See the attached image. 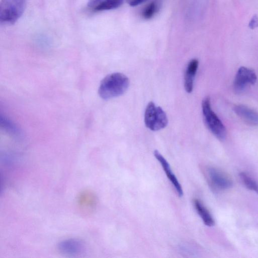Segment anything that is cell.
<instances>
[{
  "label": "cell",
  "instance_id": "obj_14",
  "mask_svg": "<svg viewBox=\"0 0 258 258\" xmlns=\"http://www.w3.org/2000/svg\"><path fill=\"white\" fill-rule=\"evenodd\" d=\"M240 176L244 185L258 194V184L257 182L246 173H241Z\"/></svg>",
  "mask_w": 258,
  "mask_h": 258
},
{
  "label": "cell",
  "instance_id": "obj_6",
  "mask_svg": "<svg viewBox=\"0 0 258 258\" xmlns=\"http://www.w3.org/2000/svg\"><path fill=\"white\" fill-rule=\"evenodd\" d=\"M208 173L210 182L215 187L226 190L233 186V180L223 172L213 167H210L208 169Z\"/></svg>",
  "mask_w": 258,
  "mask_h": 258
},
{
  "label": "cell",
  "instance_id": "obj_15",
  "mask_svg": "<svg viewBox=\"0 0 258 258\" xmlns=\"http://www.w3.org/2000/svg\"><path fill=\"white\" fill-rule=\"evenodd\" d=\"M258 27V17L256 16H253L249 23V28L254 29Z\"/></svg>",
  "mask_w": 258,
  "mask_h": 258
},
{
  "label": "cell",
  "instance_id": "obj_10",
  "mask_svg": "<svg viewBox=\"0 0 258 258\" xmlns=\"http://www.w3.org/2000/svg\"><path fill=\"white\" fill-rule=\"evenodd\" d=\"M199 66L197 59L190 61L187 67L185 75V88L188 93H191L193 89L194 81Z\"/></svg>",
  "mask_w": 258,
  "mask_h": 258
},
{
  "label": "cell",
  "instance_id": "obj_11",
  "mask_svg": "<svg viewBox=\"0 0 258 258\" xmlns=\"http://www.w3.org/2000/svg\"><path fill=\"white\" fill-rule=\"evenodd\" d=\"M124 0H104L99 1L97 0L94 3L90 4V6H94L95 11H103L117 9L123 5Z\"/></svg>",
  "mask_w": 258,
  "mask_h": 258
},
{
  "label": "cell",
  "instance_id": "obj_16",
  "mask_svg": "<svg viewBox=\"0 0 258 258\" xmlns=\"http://www.w3.org/2000/svg\"><path fill=\"white\" fill-rule=\"evenodd\" d=\"M144 1L146 2L147 1V0H144Z\"/></svg>",
  "mask_w": 258,
  "mask_h": 258
},
{
  "label": "cell",
  "instance_id": "obj_2",
  "mask_svg": "<svg viewBox=\"0 0 258 258\" xmlns=\"http://www.w3.org/2000/svg\"><path fill=\"white\" fill-rule=\"evenodd\" d=\"M27 0H1L0 2V23L14 24L22 16Z\"/></svg>",
  "mask_w": 258,
  "mask_h": 258
},
{
  "label": "cell",
  "instance_id": "obj_4",
  "mask_svg": "<svg viewBox=\"0 0 258 258\" xmlns=\"http://www.w3.org/2000/svg\"><path fill=\"white\" fill-rule=\"evenodd\" d=\"M145 122L146 127L150 130L157 131L166 127L168 119L163 110L151 101L145 110Z\"/></svg>",
  "mask_w": 258,
  "mask_h": 258
},
{
  "label": "cell",
  "instance_id": "obj_1",
  "mask_svg": "<svg viewBox=\"0 0 258 258\" xmlns=\"http://www.w3.org/2000/svg\"><path fill=\"white\" fill-rule=\"evenodd\" d=\"M129 80L121 73H114L107 76L101 81L98 95L103 99L108 100L124 94L128 89Z\"/></svg>",
  "mask_w": 258,
  "mask_h": 258
},
{
  "label": "cell",
  "instance_id": "obj_3",
  "mask_svg": "<svg viewBox=\"0 0 258 258\" xmlns=\"http://www.w3.org/2000/svg\"><path fill=\"white\" fill-rule=\"evenodd\" d=\"M202 112L205 123L209 130L217 138L224 139L226 135V129L223 122L211 108L210 98L206 97L202 101Z\"/></svg>",
  "mask_w": 258,
  "mask_h": 258
},
{
  "label": "cell",
  "instance_id": "obj_13",
  "mask_svg": "<svg viewBox=\"0 0 258 258\" xmlns=\"http://www.w3.org/2000/svg\"><path fill=\"white\" fill-rule=\"evenodd\" d=\"M159 3L158 1H153L147 5L142 12V16L145 19H151L159 10Z\"/></svg>",
  "mask_w": 258,
  "mask_h": 258
},
{
  "label": "cell",
  "instance_id": "obj_7",
  "mask_svg": "<svg viewBox=\"0 0 258 258\" xmlns=\"http://www.w3.org/2000/svg\"><path fill=\"white\" fill-rule=\"evenodd\" d=\"M59 251L63 254L68 255H77L82 254L85 250V244L78 239H68L60 242Z\"/></svg>",
  "mask_w": 258,
  "mask_h": 258
},
{
  "label": "cell",
  "instance_id": "obj_8",
  "mask_svg": "<svg viewBox=\"0 0 258 258\" xmlns=\"http://www.w3.org/2000/svg\"><path fill=\"white\" fill-rule=\"evenodd\" d=\"M154 154L155 157H156L161 164L166 177L169 179L170 182L173 184L178 196L180 197H182L183 195V191L181 185L179 184L176 176L173 172L169 162H167L158 150H155Z\"/></svg>",
  "mask_w": 258,
  "mask_h": 258
},
{
  "label": "cell",
  "instance_id": "obj_9",
  "mask_svg": "<svg viewBox=\"0 0 258 258\" xmlns=\"http://www.w3.org/2000/svg\"><path fill=\"white\" fill-rule=\"evenodd\" d=\"M235 113L244 122L251 125L258 126V113L243 105H237L234 108Z\"/></svg>",
  "mask_w": 258,
  "mask_h": 258
},
{
  "label": "cell",
  "instance_id": "obj_12",
  "mask_svg": "<svg viewBox=\"0 0 258 258\" xmlns=\"http://www.w3.org/2000/svg\"><path fill=\"white\" fill-rule=\"evenodd\" d=\"M193 202L204 224L208 226H213L214 225V221L209 210L199 199H195Z\"/></svg>",
  "mask_w": 258,
  "mask_h": 258
},
{
  "label": "cell",
  "instance_id": "obj_5",
  "mask_svg": "<svg viewBox=\"0 0 258 258\" xmlns=\"http://www.w3.org/2000/svg\"><path fill=\"white\" fill-rule=\"evenodd\" d=\"M257 79L256 74L253 70L244 67H241L238 71L234 82L235 92L242 93L249 85H254Z\"/></svg>",
  "mask_w": 258,
  "mask_h": 258
}]
</instances>
